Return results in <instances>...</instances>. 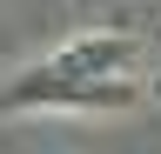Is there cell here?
<instances>
[{
  "label": "cell",
  "instance_id": "6da1fadb",
  "mask_svg": "<svg viewBox=\"0 0 161 154\" xmlns=\"http://www.w3.org/2000/svg\"><path fill=\"white\" fill-rule=\"evenodd\" d=\"M134 40L128 34H74L67 47H54L34 74L0 94V107H128L134 87H128V61H134Z\"/></svg>",
  "mask_w": 161,
  "mask_h": 154
},
{
  "label": "cell",
  "instance_id": "7a4b0ae2",
  "mask_svg": "<svg viewBox=\"0 0 161 154\" xmlns=\"http://www.w3.org/2000/svg\"><path fill=\"white\" fill-rule=\"evenodd\" d=\"M154 94H161V87H154Z\"/></svg>",
  "mask_w": 161,
  "mask_h": 154
}]
</instances>
